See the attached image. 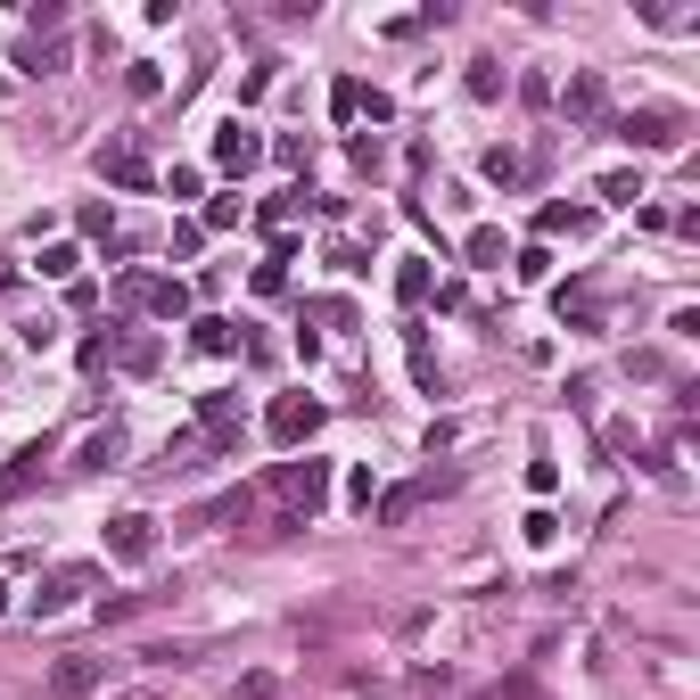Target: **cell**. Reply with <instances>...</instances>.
<instances>
[{"mask_svg": "<svg viewBox=\"0 0 700 700\" xmlns=\"http://www.w3.org/2000/svg\"><path fill=\"white\" fill-rule=\"evenodd\" d=\"M273 495L289 503L280 528H305V519L330 503V461H280V470H273Z\"/></svg>", "mask_w": 700, "mask_h": 700, "instance_id": "1", "label": "cell"}, {"mask_svg": "<svg viewBox=\"0 0 700 700\" xmlns=\"http://www.w3.org/2000/svg\"><path fill=\"white\" fill-rule=\"evenodd\" d=\"M124 297L148 305L157 322H182L190 314V289H182V280H157V273H124Z\"/></svg>", "mask_w": 700, "mask_h": 700, "instance_id": "2", "label": "cell"}, {"mask_svg": "<svg viewBox=\"0 0 700 700\" xmlns=\"http://www.w3.org/2000/svg\"><path fill=\"white\" fill-rule=\"evenodd\" d=\"M264 429H273V445H289V454H297V445H305V437L322 429V405H314V396H280Z\"/></svg>", "mask_w": 700, "mask_h": 700, "instance_id": "3", "label": "cell"}, {"mask_svg": "<svg viewBox=\"0 0 700 700\" xmlns=\"http://www.w3.org/2000/svg\"><path fill=\"white\" fill-rule=\"evenodd\" d=\"M618 132H627L635 148H676L684 141V116L676 108H635V116H618Z\"/></svg>", "mask_w": 700, "mask_h": 700, "instance_id": "4", "label": "cell"}, {"mask_svg": "<svg viewBox=\"0 0 700 700\" xmlns=\"http://www.w3.org/2000/svg\"><path fill=\"white\" fill-rule=\"evenodd\" d=\"M99 684H108V660H92V651H74V660L50 667V692L58 700H83V692H99Z\"/></svg>", "mask_w": 700, "mask_h": 700, "instance_id": "5", "label": "cell"}, {"mask_svg": "<svg viewBox=\"0 0 700 700\" xmlns=\"http://www.w3.org/2000/svg\"><path fill=\"white\" fill-rule=\"evenodd\" d=\"M108 553H116V560H132V569H141V560L157 553V535H148V519H141V511L108 519Z\"/></svg>", "mask_w": 700, "mask_h": 700, "instance_id": "6", "label": "cell"}, {"mask_svg": "<svg viewBox=\"0 0 700 700\" xmlns=\"http://www.w3.org/2000/svg\"><path fill=\"white\" fill-rule=\"evenodd\" d=\"M83 586H99V569H58L50 586L34 593V618H58V610H67V602H74V593H83Z\"/></svg>", "mask_w": 700, "mask_h": 700, "instance_id": "7", "label": "cell"}, {"mask_svg": "<svg viewBox=\"0 0 700 700\" xmlns=\"http://www.w3.org/2000/svg\"><path fill=\"white\" fill-rule=\"evenodd\" d=\"M256 157H264L256 132H240V124H222V132H215V166H222V173H248Z\"/></svg>", "mask_w": 700, "mask_h": 700, "instance_id": "8", "label": "cell"}, {"mask_svg": "<svg viewBox=\"0 0 700 700\" xmlns=\"http://www.w3.org/2000/svg\"><path fill=\"white\" fill-rule=\"evenodd\" d=\"M99 173H108V182H124V190H148V182H157L141 148H99Z\"/></svg>", "mask_w": 700, "mask_h": 700, "instance_id": "9", "label": "cell"}, {"mask_svg": "<svg viewBox=\"0 0 700 700\" xmlns=\"http://www.w3.org/2000/svg\"><path fill=\"white\" fill-rule=\"evenodd\" d=\"M190 347H198V354H240V322L198 314V322H190Z\"/></svg>", "mask_w": 700, "mask_h": 700, "instance_id": "10", "label": "cell"}, {"mask_svg": "<svg viewBox=\"0 0 700 700\" xmlns=\"http://www.w3.org/2000/svg\"><path fill=\"white\" fill-rule=\"evenodd\" d=\"M17 67H25V74H58V67H67V50H58V41H34V34H25V41H17Z\"/></svg>", "mask_w": 700, "mask_h": 700, "instance_id": "11", "label": "cell"}, {"mask_svg": "<svg viewBox=\"0 0 700 700\" xmlns=\"http://www.w3.org/2000/svg\"><path fill=\"white\" fill-rule=\"evenodd\" d=\"M396 297H405V305H429V256H405V264H396Z\"/></svg>", "mask_w": 700, "mask_h": 700, "instance_id": "12", "label": "cell"}, {"mask_svg": "<svg viewBox=\"0 0 700 700\" xmlns=\"http://www.w3.org/2000/svg\"><path fill=\"white\" fill-rule=\"evenodd\" d=\"M560 108H569L577 124H586V116H602V74H577V83H569V99H560Z\"/></svg>", "mask_w": 700, "mask_h": 700, "instance_id": "13", "label": "cell"}, {"mask_svg": "<svg viewBox=\"0 0 700 700\" xmlns=\"http://www.w3.org/2000/svg\"><path fill=\"white\" fill-rule=\"evenodd\" d=\"M535 231H593V206H544V215H535Z\"/></svg>", "mask_w": 700, "mask_h": 700, "instance_id": "14", "label": "cell"}, {"mask_svg": "<svg viewBox=\"0 0 700 700\" xmlns=\"http://www.w3.org/2000/svg\"><path fill=\"white\" fill-rule=\"evenodd\" d=\"M116 454H124V437H116V429H99V437H83V454H74V470H108Z\"/></svg>", "mask_w": 700, "mask_h": 700, "instance_id": "15", "label": "cell"}, {"mask_svg": "<svg viewBox=\"0 0 700 700\" xmlns=\"http://www.w3.org/2000/svg\"><path fill=\"white\" fill-rule=\"evenodd\" d=\"M248 222V198H206V222L198 231H240Z\"/></svg>", "mask_w": 700, "mask_h": 700, "instance_id": "16", "label": "cell"}, {"mask_svg": "<svg viewBox=\"0 0 700 700\" xmlns=\"http://www.w3.org/2000/svg\"><path fill=\"white\" fill-rule=\"evenodd\" d=\"M503 92V67L495 58H470V99H495Z\"/></svg>", "mask_w": 700, "mask_h": 700, "instance_id": "17", "label": "cell"}, {"mask_svg": "<svg viewBox=\"0 0 700 700\" xmlns=\"http://www.w3.org/2000/svg\"><path fill=\"white\" fill-rule=\"evenodd\" d=\"M602 198L610 206H635V198H643V173H602Z\"/></svg>", "mask_w": 700, "mask_h": 700, "instance_id": "18", "label": "cell"}, {"mask_svg": "<svg viewBox=\"0 0 700 700\" xmlns=\"http://www.w3.org/2000/svg\"><path fill=\"white\" fill-rule=\"evenodd\" d=\"M470 264H503V231H495V222H479V231H470Z\"/></svg>", "mask_w": 700, "mask_h": 700, "instance_id": "19", "label": "cell"}, {"mask_svg": "<svg viewBox=\"0 0 700 700\" xmlns=\"http://www.w3.org/2000/svg\"><path fill=\"white\" fill-rule=\"evenodd\" d=\"M124 92H132V99H157V92H166V74H157V67H148V58H141V67L124 74Z\"/></svg>", "mask_w": 700, "mask_h": 700, "instance_id": "20", "label": "cell"}, {"mask_svg": "<svg viewBox=\"0 0 700 700\" xmlns=\"http://www.w3.org/2000/svg\"><path fill=\"white\" fill-rule=\"evenodd\" d=\"M25 25H34V41H41V34H58V25H67V9H58V0H34V9H25Z\"/></svg>", "mask_w": 700, "mask_h": 700, "instance_id": "21", "label": "cell"}, {"mask_svg": "<svg viewBox=\"0 0 700 700\" xmlns=\"http://www.w3.org/2000/svg\"><path fill=\"white\" fill-rule=\"evenodd\" d=\"M116 363H124V371H157V338H132V347L116 354Z\"/></svg>", "mask_w": 700, "mask_h": 700, "instance_id": "22", "label": "cell"}, {"mask_svg": "<svg viewBox=\"0 0 700 700\" xmlns=\"http://www.w3.org/2000/svg\"><path fill=\"white\" fill-rule=\"evenodd\" d=\"M314 314H322V322H330V330H354V305H347V297H322Z\"/></svg>", "mask_w": 700, "mask_h": 700, "instance_id": "23", "label": "cell"}, {"mask_svg": "<svg viewBox=\"0 0 700 700\" xmlns=\"http://www.w3.org/2000/svg\"><path fill=\"white\" fill-rule=\"evenodd\" d=\"M486 173H495V182H519L528 166H519V148H495V157H486Z\"/></svg>", "mask_w": 700, "mask_h": 700, "instance_id": "24", "label": "cell"}, {"mask_svg": "<svg viewBox=\"0 0 700 700\" xmlns=\"http://www.w3.org/2000/svg\"><path fill=\"white\" fill-rule=\"evenodd\" d=\"M330 116H363V83H338V92H330Z\"/></svg>", "mask_w": 700, "mask_h": 700, "instance_id": "25", "label": "cell"}, {"mask_svg": "<svg viewBox=\"0 0 700 700\" xmlns=\"http://www.w3.org/2000/svg\"><path fill=\"white\" fill-rule=\"evenodd\" d=\"M74 264H83L74 248H50V256H41V273H50V280H74Z\"/></svg>", "mask_w": 700, "mask_h": 700, "instance_id": "26", "label": "cell"}, {"mask_svg": "<svg viewBox=\"0 0 700 700\" xmlns=\"http://www.w3.org/2000/svg\"><path fill=\"white\" fill-rule=\"evenodd\" d=\"M273 692H280L273 676H248V684H240V700H273Z\"/></svg>", "mask_w": 700, "mask_h": 700, "instance_id": "27", "label": "cell"}, {"mask_svg": "<svg viewBox=\"0 0 700 700\" xmlns=\"http://www.w3.org/2000/svg\"><path fill=\"white\" fill-rule=\"evenodd\" d=\"M479 700H528V684H495V692H479Z\"/></svg>", "mask_w": 700, "mask_h": 700, "instance_id": "28", "label": "cell"}, {"mask_svg": "<svg viewBox=\"0 0 700 700\" xmlns=\"http://www.w3.org/2000/svg\"><path fill=\"white\" fill-rule=\"evenodd\" d=\"M9 280H17V273H9V256H0V289H9Z\"/></svg>", "mask_w": 700, "mask_h": 700, "instance_id": "29", "label": "cell"}, {"mask_svg": "<svg viewBox=\"0 0 700 700\" xmlns=\"http://www.w3.org/2000/svg\"><path fill=\"white\" fill-rule=\"evenodd\" d=\"M0 610H9V586H0Z\"/></svg>", "mask_w": 700, "mask_h": 700, "instance_id": "30", "label": "cell"}]
</instances>
